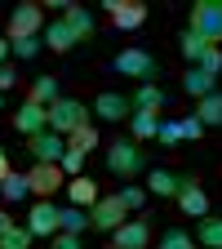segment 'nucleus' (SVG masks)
<instances>
[{"mask_svg": "<svg viewBox=\"0 0 222 249\" xmlns=\"http://www.w3.org/2000/svg\"><path fill=\"white\" fill-rule=\"evenodd\" d=\"M0 160H5V147H0Z\"/></svg>", "mask_w": 222, "mask_h": 249, "instance_id": "obj_42", "label": "nucleus"}, {"mask_svg": "<svg viewBox=\"0 0 222 249\" xmlns=\"http://www.w3.org/2000/svg\"><path fill=\"white\" fill-rule=\"evenodd\" d=\"M49 249H80V236H71V231H58V236L49 240Z\"/></svg>", "mask_w": 222, "mask_h": 249, "instance_id": "obj_37", "label": "nucleus"}, {"mask_svg": "<svg viewBox=\"0 0 222 249\" xmlns=\"http://www.w3.org/2000/svg\"><path fill=\"white\" fill-rule=\"evenodd\" d=\"M160 249H196V236H187L182 227H169L160 236Z\"/></svg>", "mask_w": 222, "mask_h": 249, "instance_id": "obj_29", "label": "nucleus"}, {"mask_svg": "<svg viewBox=\"0 0 222 249\" xmlns=\"http://www.w3.org/2000/svg\"><path fill=\"white\" fill-rule=\"evenodd\" d=\"M62 174H71V178H80V169H85V151H76V147H67V156H62Z\"/></svg>", "mask_w": 222, "mask_h": 249, "instance_id": "obj_31", "label": "nucleus"}, {"mask_svg": "<svg viewBox=\"0 0 222 249\" xmlns=\"http://www.w3.org/2000/svg\"><path fill=\"white\" fill-rule=\"evenodd\" d=\"M178 187H182V174H173V169H151L147 174V192L151 196H178Z\"/></svg>", "mask_w": 222, "mask_h": 249, "instance_id": "obj_16", "label": "nucleus"}, {"mask_svg": "<svg viewBox=\"0 0 222 249\" xmlns=\"http://www.w3.org/2000/svg\"><path fill=\"white\" fill-rule=\"evenodd\" d=\"M9 227H14V218H9V213H5V209H0V236H5V231H9Z\"/></svg>", "mask_w": 222, "mask_h": 249, "instance_id": "obj_39", "label": "nucleus"}, {"mask_svg": "<svg viewBox=\"0 0 222 249\" xmlns=\"http://www.w3.org/2000/svg\"><path fill=\"white\" fill-rule=\"evenodd\" d=\"M178 134H182V138H200V134H205V124H200L196 116H182V120H178Z\"/></svg>", "mask_w": 222, "mask_h": 249, "instance_id": "obj_36", "label": "nucleus"}, {"mask_svg": "<svg viewBox=\"0 0 222 249\" xmlns=\"http://www.w3.org/2000/svg\"><path fill=\"white\" fill-rule=\"evenodd\" d=\"M58 223H62V231H71V236H80L85 227H93V223H89V209H80V205L58 209Z\"/></svg>", "mask_w": 222, "mask_h": 249, "instance_id": "obj_23", "label": "nucleus"}, {"mask_svg": "<svg viewBox=\"0 0 222 249\" xmlns=\"http://www.w3.org/2000/svg\"><path fill=\"white\" fill-rule=\"evenodd\" d=\"M0 103H5V98H0Z\"/></svg>", "mask_w": 222, "mask_h": 249, "instance_id": "obj_43", "label": "nucleus"}, {"mask_svg": "<svg viewBox=\"0 0 222 249\" xmlns=\"http://www.w3.org/2000/svg\"><path fill=\"white\" fill-rule=\"evenodd\" d=\"M196 67H200V71H209V76H222V49L213 45V49H209V53L196 62Z\"/></svg>", "mask_w": 222, "mask_h": 249, "instance_id": "obj_32", "label": "nucleus"}, {"mask_svg": "<svg viewBox=\"0 0 222 249\" xmlns=\"http://www.w3.org/2000/svg\"><path fill=\"white\" fill-rule=\"evenodd\" d=\"M62 22L71 27V36H76V40H89V36H93V14H89L85 5H76V0L62 9Z\"/></svg>", "mask_w": 222, "mask_h": 249, "instance_id": "obj_15", "label": "nucleus"}, {"mask_svg": "<svg viewBox=\"0 0 222 249\" xmlns=\"http://www.w3.org/2000/svg\"><path fill=\"white\" fill-rule=\"evenodd\" d=\"M62 98V89H58V76H36V85H31V103H40V107H53Z\"/></svg>", "mask_w": 222, "mask_h": 249, "instance_id": "obj_22", "label": "nucleus"}, {"mask_svg": "<svg viewBox=\"0 0 222 249\" xmlns=\"http://www.w3.org/2000/svg\"><path fill=\"white\" fill-rule=\"evenodd\" d=\"M9 45H14V53H18V58H36L45 40H40V36H27V40H9Z\"/></svg>", "mask_w": 222, "mask_h": 249, "instance_id": "obj_33", "label": "nucleus"}, {"mask_svg": "<svg viewBox=\"0 0 222 249\" xmlns=\"http://www.w3.org/2000/svg\"><path fill=\"white\" fill-rule=\"evenodd\" d=\"M67 147H76V151L89 156V147H98V129H93V124H85V129H71V134H67Z\"/></svg>", "mask_w": 222, "mask_h": 249, "instance_id": "obj_28", "label": "nucleus"}, {"mask_svg": "<svg viewBox=\"0 0 222 249\" xmlns=\"http://www.w3.org/2000/svg\"><path fill=\"white\" fill-rule=\"evenodd\" d=\"M147 240H151L147 218H129L124 227H116V231H111V245H116V249H147Z\"/></svg>", "mask_w": 222, "mask_h": 249, "instance_id": "obj_13", "label": "nucleus"}, {"mask_svg": "<svg viewBox=\"0 0 222 249\" xmlns=\"http://www.w3.org/2000/svg\"><path fill=\"white\" fill-rule=\"evenodd\" d=\"M116 196L124 200V209H138V205L147 200V196H142V187H134V182H129V187H120V192H116Z\"/></svg>", "mask_w": 222, "mask_h": 249, "instance_id": "obj_35", "label": "nucleus"}, {"mask_svg": "<svg viewBox=\"0 0 222 249\" xmlns=\"http://www.w3.org/2000/svg\"><path fill=\"white\" fill-rule=\"evenodd\" d=\"M182 89H187V93H191V98L200 103V98H205V93H213V89H218V76H209V71H200V67H191V71H187V76H182Z\"/></svg>", "mask_w": 222, "mask_h": 249, "instance_id": "obj_17", "label": "nucleus"}, {"mask_svg": "<svg viewBox=\"0 0 222 249\" xmlns=\"http://www.w3.org/2000/svg\"><path fill=\"white\" fill-rule=\"evenodd\" d=\"M178 205H182V213H187V218H205V213H209V196L200 192V182H196L191 174H182V187H178Z\"/></svg>", "mask_w": 222, "mask_h": 249, "instance_id": "obj_12", "label": "nucleus"}, {"mask_svg": "<svg viewBox=\"0 0 222 249\" xmlns=\"http://www.w3.org/2000/svg\"><path fill=\"white\" fill-rule=\"evenodd\" d=\"M14 124H18V134H27V138H36V134H45L49 129V111L40 107V103H22L18 111H14Z\"/></svg>", "mask_w": 222, "mask_h": 249, "instance_id": "obj_11", "label": "nucleus"}, {"mask_svg": "<svg viewBox=\"0 0 222 249\" xmlns=\"http://www.w3.org/2000/svg\"><path fill=\"white\" fill-rule=\"evenodd\" d=\"M9 49H14V45H9L5 36H0V67H5V53H9Z\"/></svg>", "mask_w": 222, "mask_h": 249, "instance_id": "obj_40", "label": "nucleus"}, {"mask_svg": "<svg viewBox=\"0 0 222 249\" xmlns=\"http://www.w3.org/2000/svg\"><path fill=\"white\" fill-rule=\"evenodd\" d=\"M196 120L205 124H222V89H213V93H205V98L196 103Z\"/></svg>", "mask_w": 222, "mask_h": 249, "instance_id": "obj_19", "label": "nucleus"}, {"mask_svg": "<svg viewBox=\"0 0 222 249\" xmlns=\"http://www.w3.org/2000/svg\"><path fill=\"white\" fill-rule=\"evenodd\" d=\"M45 111H49V129H53V134H62V138H67L71 129H85L89 116H93L80 98H58V103H53V107H45Z\"/></svg>", "mask_w": 222, "mask_h": 249, "instance_id": "obj_2", "label": "nucleus"}, {"mask_svg": "<svg viewBox=\"0 0 222 249\" xmlns=\"http://www.w3.org/2000/svg\"><path fill=\"white\" fill-rule=\"evenodd\" d=\"M67 192H71V205H80V209H93V205H98V182H89L85 174L67 182Z\"/></svg>", "mask_w": 222, "mask_h": 249, "instance_id": "obj_21", "label": "nucleus"}, {"mask_svg": "<svg viewBox=\"0 0 222 249\" xmlns=\"http://www.w3.org/2000/svg\"><path fill=\"white\" fill-rule=\"evenodd\" d=\"M124 213H129V209H124L120 196H98V205L89 209V223H93V227H102V231H116V227L129 223Z\"/></svg>", "mask_w": 222, "mask_h": 249, "instance_id": "obj_6", "label": "nucleus"}, {"mask_svg": "<svg viewBox=\"0 0 222 249\" xmlns=\"http://www.w3.org/2000/svg\"><path fill=\"white\" fill-rule=\"evenodd\" d=\"M27 187H31L40 200H49L58 187H67V174H62V165H36V169L27 174Z\"/></svg>", "mask_w": 222, "mask_h": 249, "instance_id": "obj_10", "label": "nucleus"}, {"mask_svg": "<svg viewBox=\"0 0 222 249\" xmlns=\"http://www.w3.org/2000/svg\"><path fill=\"white\" fill-rule=\"evenodd\" d=\"M27 147H31V156H36V165H58L62 156H67V138L53 134V129H45V134H36V138H27Z\"/></svg>", "mask_w": 222, "mask_h": 249, "instance_id": "obj_8", "label": "nucleus"}, {"mask_svg": "<svg viewBox=\"0 0 222 249\" xmlns=\"http://www.w3.org/2000/svg\"><path fill=\"white\" fill-rule=\"evenodd\" d=\"M129 129H134V142H147V138H155V129H160V116L134 111V116H129Z\"/></svg>", "mask_w": 222, "mask_h": 249, "instance_id": "obj_24", "label": "nucleus"}, {"mask_svg": "<svg viewBox=\"0 0 222 249\" xmlns=\"http://www.w3.org/2000/svg\"><path fill=\"white\" fill-rule=\"evenodd\" d=\"M111 71H116V76H134V80L151 85V76H155V58H151L147 49H120V53L111 58Z\"/></svg>", "mask_w": 222, "mask_h": 249, "instance_id": "obj_4", "label": "nucleus"}, {"mask_svg": "<svg viewBox=\"0 0 222 249\" xmlns=\"http://www.w3.org/2000/svg\"><path fill=\"white\" fill-rule=\"evenodd\" d=\"M209 49H213V45H209V40L200 36V31H191V27H187V31H182V53H187V58H191V62H200V58H205Z\"/></svg>", "mask_w": 222, "mask_h": 249, "instance_id": "obj_26", "label": "nucleus"}, {"mask_svg": "<svg viewBox=\"0 0 222 249\" xmlns=\"http://www.w3.org/2000/svg\"><path fill=\"white\" fill-rule=\"evenodd\" d=\"M31 240H36V236H31L27 227H9L5 236H0V249H27Z\"/></svg>", "mask_w": 222, "mask_h": 249, "instance_id": "obj_30", "label": "nucleus"}, {"mask_svg": "<svg viewBox=\"0 0 222 249\" xmlns=\"http://www.w3.org/2000/svg\"><path fill=\"white\" fill-rule=\"evenodd\" d=\"M9 174H14V169H9V160H0V182H5Z\"/></svg>", "mask_w": 222, "mask_h": 249, "instance_id": "obj_41", "label": "nucleus"}, {"mask_svg": "<svg viewBox=\"0 0 222 249\" xmlns=\"http://www.w3.org/2000/svg\"><path fill=\"white\" fill-rule=\"evenodd\" d=\"M14 80H18V71L5 62V67H0V93H5V89H14Z\"/></svg>", "mask_w": 222, "mask_h": 249, "instance_id": "obj_38", "label": "nucleus"}, {"mask_svg": "<svg viewBox=\"0 0 222 249\" xmlns=\"http://www.w3.org/2000/svg\"><path fill=\"white\" fill-rule=\"evenodd\" d=\"M107 169L116 174V178H138L142 174V147L134 142V138H116L111 147H107Z\"/></svg>", "mask_w": 222, "mask_h": 249, "instance_id": "obj_1", "label": "nucleus"}, {"mask_svg": "<svg viewBox=\"0 0 222 249\" xmlns=\"http://www.w3.org/2000/svg\"><path fill=\"white\" fill-rule=\"evenodd\" d=\"M107 14H111V27L120 31H138L147 22V5H138V0H107Z\"/></svg>", "mask_w": 222, "mask_h": 249, "instance_id": "obj_9", "label": "nucleus"}, {"mask_svg": "<svg viewBox=\"0 0 222 249\" xmlns=\"http://www.w3.org/2000/svg\"><path fill=\"white\" fill-rule=\"evenodd\" d=\"M40 36H45V45H49L53 53H67V49L76 45V36H71V27L62 22V18H58V22H49V27L40 31Z\"/></svg>", "mask_w": 222, "mask_h": 249, "instance_id": "obj_18", "label": "nucleus"}, {"mask_svg": "<svg viewBox=\"0 0 222 249\" xmlns=\"http://www.w3.org/2000/svg\"><path fill=\"white\" fill-rule=\"evenodd\" d=\"M165 103H169V98H165L160 85H138V93H134V111H151V116H155Z\"/></svg>", "mask_w": 222, "mask_h": 249, "instance_id": "obj_20", "label": "nucleus"}, {"mask_svg": "<svg viewBox=\"0 0 222 249\" xmlns=\"http://www.w3.org/2000/svg\"><path fill=\"white\" fill-rule=\"evenodd\" d=\"M0 192H5V200H27L31 187H27V174H9L5 182H0Z\"/></svg>", "mask_w": 222, "mask_h": 249, "instance_id": "obj_27", "label": "nucleus"}, {"mask_svg": "<svg viewBox=\"0 0 222 249\" xmlns=\"http://www.w3.org/2000/svg\"><path fill=\"white\" fill-rule=\"evenodd\" d=\"M31 236H40V240H53L58 231H62V223H58V205H49V200H40V205H31V213H27V223H22Z\"/></svg>", "mask_w": 222, "mask_h": 249, "instance_id": "obj_7", "label": "nucleus"}, {"mask_svg": "<svg viewBox=\"0 0 222 249\" xmlns=\"http://www.w3.org/2000/svg\"><path fill=\"white\" fill-rule=\"evenodd\" d=\"M40 14H45V5H36V0H22V5H14V14H9V22H5V40L40 36Z\"/></svg>", "mask_w": 222, "mask_h": 249, "instance_id": "obj_3", "label": "nucleus"}, {"mask_svg": "<svg viewBox=\"0 0 222 249\" xmlns=\"http://www.w3.org/2000/svg\"><path fill=\"white\" fill-rule=\"evenodd\" d=\"M155 138H160L165 147H173V142H182V134H178V120H160V129H155Z\"/></svg>", "mask_w": 222, "mask_h": 249, "instance_id": "obj_34", "label": "nucleus"}, {"mask_svg": "<svg viewBox=\"0 0 222 249\" xmlns=\"http://www.w3.org/2000/svg\"><path fill=\"white\" fill-rule=\"evenodd\" d=\"M93 116H102V120H124V116H134V98H124V93H98V103H93Z\"/></svg>", "mask_w": 222, "mask_h": 249, "instance_id": "obj_14", "label": "nucleus"}, {"mask_svg": "<svg viewBox=\"0 0 222 249\" xmlns=\"http://www.w3.org/2000/svg\"><path fill=\"white\" fill-rule=\"evenodd\" d=\"M196 245H205V249H222V218H200Z\"/></svg>", "mask_w": 222, "mask_h": 249, "instance_id": "obj_25", "label": "nucleus"}, {"mask_svg": "<svg viewBox=\"0 0 222 249\" xmlns=\"http://www.w3.org/2000/svg\"><path fill=\"white\" fill-rule=\"evenodd\" d=\"M191 31H200L209 45L222 40V0H196L191 5Z\"/></svg>", "mask_w": 222, "mask_h": 249, "instance_id": "obj_5", "label": "nucleus"}]
</instances>
